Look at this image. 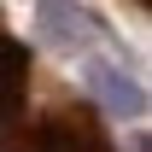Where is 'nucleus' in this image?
<instances>
[{
	"label": "nucleus",
	"instance_id": "nucleus-3",
	"mask_svg": "<svg viewBox=\"0 0 152 152\" xmlns=\"http://www.w3.org/2000/svg\"><path fill=\"white\" fill-rule=\"evenodd\" d=\"M88 88L105 99L111 117H140V111H146V88H140V76L123 70V64H111V58H94V64H88Z\"/></svg>",
	"mask_w": 152,
	"mask_h": 152
},
{
	"label": "nucleus",
	"instance_id": "nucleus-2",
	"mask_svg": "<svg viewBox=\"0 0 152 152\" xmlns=\"http://www.w3.org/2000/svg\"><path fill=\"white\" fill-rule=\"evenodd\" d=\"M29 70H35V58L23 47L6 23H0V140L12 129V117L23 111V99H29Z\"/></svg>",
	"mask_w": 152,
	"mask_h": 152
},
{
	"label": "nucleus",
	"instance_id": "nucleus-1",
	"mask_svg": "<svg viewBox=\"0 0 152 152\" xmlns=\"http://www.w3.org/2000/svg\"><path fill=\"white\" fill-rule=\"evenodd\" d=\"M35 29L47 41H58V47H76V53L111 35V29H105L88 6H76V0H35Z\"/></svg>",
	"mask_w": 152,
	"mask_h": 152
},
{
	"label": "nucleus",
	"instance_id": "nucleus-4",
	"mask_svg": "<svg viewBox=\"0 0 152 152\" xmlns=\"http://www.w3.org/2000/svg\"><path fill=\"white\" fill-rule=\"evenodd\" d=\"M134 6H146V0H134Z\"/></svg>",
	"mask_w": 152,
	"mask_h": 152
}]
</instances>
